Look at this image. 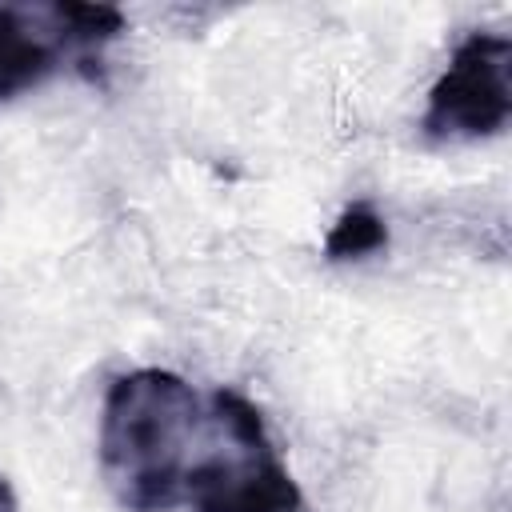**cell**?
<instances>
[{"label": "cell", "instance_id": "6da1fadb", "mask_svg": "<svg viewBox=\"0 0 512 512\" xmlns=\"http://www.w3.org/2000/svg\"><path fill=\"white\" fill-rule=\"evenodd\" d=\"M220 436V408L168 368H136L112 380L100 412V472L128 512L184 504L192 468Z\"/></svg>", "mask_w": 512, "mask_h": 512}, {"label": "cell", "instance_id": "7a4b0ae2", "mask_svg": "<svg viewBox=\"0 0 512 512\" xmlns=\"http://www.w3.org/2000/svg\"><path fill=\"white\" fill-rule=\"evenodd\" d=\"M220 436L184 484L188 512H300L304 492L276 456L260 408L236 388H212Z\"/></svg>", "mask_w": 512, "mask_h": 512}, {"label": "cell", "instance_id": "3957f363", "mask_svg": "<svg viewBox=\"0 0 512 512\" xmlns=\"http://www.w3.org/2000/svg\"><path fill=\"white\" fill-rule=\"evenodd\" d=\"M512 40L500 32H472L428 92L424 132L432 140L496 136L512 116L508 84Z\"/></svg>", "mask_w": 512, "mask_h": 512}, {"label": "cell", "instance_id": "277c9868", "mask_svg": "<svg viewBox=\"0 0 512 512\" xmlns=\"http://www.w3.org/2000/svg\"><path fill=\"white\" fill-rule=\"evenodd\" d=\"M68 52H76L80 64H92L88 48L64 20L60 4L48 8L0 4V100H12L44 84Z\"/></svg>", "mask_w": 512, "mask_h": 512}, {"label": "cell", "instance_id": "5b68a950", "mask_svg": "<svg viewBox=\"0 0 512 512\" xmlns=\"http://www.w3.org/2000/svg\"><path fill=\"white\" fill-rule=\"evenodd\" d=\"M388 248V224L372 204H348L332 232L324 236V256L328 260H356L368 252Z\"/></svg>", "mask_w": 512, "mask_h": 512}, {"label": "cell", "instance_id": "8992f818", "mask_svg": "<svg viewBox=\"0 0 512 512\" xmlns=\"http://www.w3.org/2000/svg\"><path fill=\"white\" fill-rule=\"evenodd\" d=\"M0 512H20V500H16V488L8 484V476H0Z\"/></svg>", "mask_w": 512, "mask_h": 512}]
</instances>
